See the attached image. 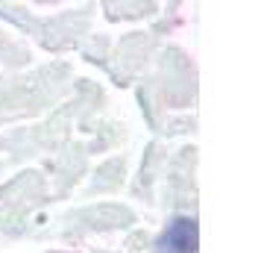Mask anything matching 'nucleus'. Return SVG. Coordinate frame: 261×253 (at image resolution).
Masks as SVG:
<instances>
[{
	"label": "nucleus",
	"mask_w": 261,
	"mask_h": 253,
	"mask_svg": "<svg viewBox=\"0 0 261 253\" xmlns=\"http://www.w3.org/2000/svg\"><path fill=\"white\" fill-rule=\"evenodd\" d=\"M159 253H197V221L173 218L159 236Z\"/></svg>",
	"instance_id": "f257e3e1"
}]
</instances>
